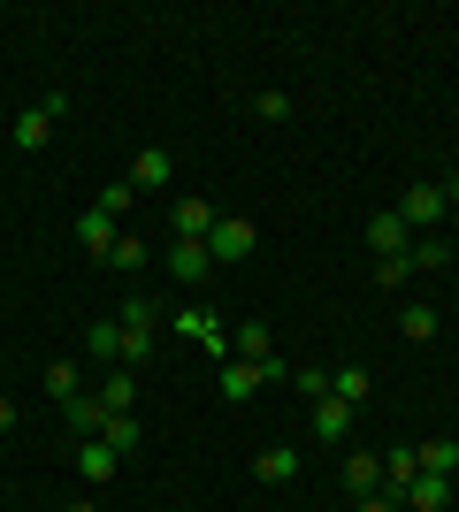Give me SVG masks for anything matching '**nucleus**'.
Returning a JSON list of instances; mask_svg holds the SVG:
<instances>
[{"instance_id": "29", "label": "nucleus", "mask_w": 459, "mask_h": 512, "mask_svg": "<svg viewBox=\"0 0 459 512\" xmlns=\"http://www.w3.org/2000/svg\"><path fill=\"white\" fill-rule=\"evenodd\" d=\"M291 390H299V398H329V375H322V367H299V375H291Z\"/></svg>"}, {"instance_id": "35", "label": "nucleus", "mask_w": 459, "mask_h": 512, "mask_svg": "<svg viewBox=\"0 0 459 512\" xmlns=\"http://www.w3.org/2000/svg\"><path fill=\"white\" fill-rule=\"evenodd\" d=\"M437 192H444V207H459V169H452V176H444Z\"/></svg>"}, {"instance_id": "6", "label": "nucleus", "mask_w": 459, "mask_h": 512, "mask_svg": "<svg viewBox=\"0 0 459 512\" xmlns=\"http://www.w3.org/2000/svg\"><path fill=\"white\" fill-rule=\"evenodd\" d=\"M452 505V474H414L406 482V512H444Z\"/></svg>"}, {"instance_id": "7", "label": "nucleus", "mask_w": 459, "mask_h": 512, "mask_svg": "<svg viewBox=\"0 0 459 512\" xmlns=\"http://www.w3.org/2000/svg\"><path fill=\"white\" fill-rule=\"evenodd\" d=\"M230 360H276V337H268V321H245V329H230Z\"/></svg>"}, {"instance_id": "15", "label": "nucleus", "mask_w": 459, "mask_h": 512, "mask_svg": "<svg viewBox=\"0 0 459 512\" xmlns=\"http://www.w3.org/2000/svg\"><path fill=\"white\" fill-rule=\"evenodd\" d=\"M62 413H69V428H77V436H100V421H108V406H100L92 390H77V398H62Z\"/></svg>"}, {"instance_id": "8", "label": "nucleus", "mask_w": 459, "mask_h": 512, "mask_svg": "<svg viewBox=\"0 0 459 512\" xmlns=\"http://www.w3.org/2000/svg\"><path fill=\"white\" fill-rule=\"evenodd\" d=\"M169 184V146H138L131 161V192H161Z\"/></svg>"}, {"instance_id": "16", "label": "nucleus", "mask_w": 459, "mask_h": 512, "mask_svg": "<svg viewBox=\"0 0 459 512\" xmlns=\"http://www.w3.org/2000/svg\"><path fill=\"white\" fill-rule=\"evenodd\" d=\"M115 467H123V451H108V444H100V436H92V444L77 451V474H85V482H108Z\"/></svg>"}, {"instance_id": "21", "label": "nucleus", "mask_w": 459, "mask_h": 512, "mask_svg": "<svg viewBox=\"0 0 459 512\" xmlns=\"http://www.w3.org/2000/svg\"><path fill=\"white\" fill-rule=\"evenodd\" d=\"M414 474H421V451H391V459H383V490L406 497V482H414Z\"/></svg>"}, {"instance_id": "13", "label": "nucleus", "mask_w": 459, "mask_h": 512, "mask_svg": "<svg viewBox=\"0 0 459 512\" xmlns=\"http://www.w3.org/2000/svg\"><path fill=\"white\" fill-rule=\"evenodd\" d=\"M85 360H100V367L123 360V321H92L85 329Z\"/></svg>"}, {"instance_id": "11", "label": "nucleus", "mask_w": 459, "mask_h": 512, "mask_svg": "<svg viewBox=\"0 0 459 512\" xmlns=\"http://www.w3.org/2000/svg\"><path fill=\"white\" fill-rule=\"evenodd\" d=\"M314 436H322V444H345L352 436V406L345 398H314Z\"/></svg>"}, {"instance_id": "25", "label": "nucleus", "mask_w": 459, "mask_h": 512, "mask_svg": "<svg viewBox=\"0 0 459 512\" xmlns=\"http://www.w3.org/2000/svg\"><path fill=\"white\" fill-rule=\"evenodd\" d=\"M406 276H414V260L398 253V260H375V283H383V291H406Z\"/></svg>"}, {"instance_id": "12", "label": "nucleus", "mask_w": 459, "mask_h": 512, "mask_svg": "<svg viewBox=\"0 0 459 512\" xmlns=\"http://www.w3.org/2000/svg\"><path fill=\"white\" fill-rule=\"evenodd\" d=\"M222 214H215V199H176V237H207Z\"/></svg>"}, {"instance_id": "3", "label": "nucleus", "mask_w": 459, "mask_h": 512, "mask_svg": "<svg viewBox=\"0 0 459 512\" xmlns=\"http://www.w3.org/2000/svg\"><path fill=\"white\" fill-rule=\"evenodd\" d=\"M115 237H123V230H115L108 207H85V214H77V245H85L92 260H115Z\"/></svg>"}, {"instance_id": "10", "label": "nucleus", "mask_w": 459, "mask_h": 512, "mask_svg": "<svg viewBox=\"0 0 459 512\" xmlns=\"http://www.w3.org/2000/svg\"><path fill=\"white\" fill-rule=\"evenodd\" d=\"M368 245H375V260H398V253H406V222H398V207H383L368 222Z\"/></svg>"}, {"instance_id": "9", "label": "nucleus", "mask_w": 459, "mask_h": 512, "mask_svg": "<svg viewBox=\"0 0 459 512\" xmlns=\"http://www.w3.org/2000/svg\"><path fill=\"white\" fill-rule=\"evenodd\" d=\"M345 490L352 497H375V490H383V459H375V451H345Z\"/></svg>"}, {"instance_id": "5", "label": "nucleus", "mask_w": 459, "mask_h": 512, "mask_svg": "<svg viewBox=\"0 0 459 512\" xmlns=\"http://www.w3.org/2000/svg\"><path fill=\"white\" fill-rule=\"evenodd\" d=\"M207 268H215V260H207V237H176L169 245V276L176 283H199Z\"/></svg>"}, {"instance_id": "34", "label": "nucleus", "mask_w": 459, "mask_h": 512, "mask_svg": "<svg viewBox=\"0 0 459 512\" xmlns=\"http://www.w3.org/2000/svg\"><path fill=\"white\" fill-rule=\"evenodd\" d=\"M360 512H406V505H398L391 490H375V497H360Z\"/></svg>"}, {"instance_id": "17", "label": "nucleus", "mask_w": 459, "mask_h": 512, "mask_svg": "<svg viewBox=\"0 0 459 512\" xmlns=\"http://www.w3.org/2000/svg\"><path fill=\"white\" fill-rule=\"evenodd\" d=\"M253 474H261V482H299V451H291V444L261 451V459H253Z\"/></svg>"}, {"instance_id": "23", "label": "nucleus", "mask_w": 459, "mask_h": 512, "mask_svg": "<svg viewBox=\"0 0 459 512\" xmlns=\"http://www.w3.org/2000/svg\"><path fill=\"white\" fill-rule=\"evenodd\" d=\"M100 444L108 451H138V421L131 413H108V421H100Z\"/></svg>"}, {"instance_id": "18", "label": "nucleus", "mask_w": 459, "mask_h": 512, "mask_svg": "<svg viewBox=\"0 0 459 512\" xmlns=\"http://www.w3.org/2000/svg\"><path fill=\"white\" fill-rule=\"evenodd\" d=\"M46 130H54V115H46V107H23V115H16V146H23V153H39V146H46Z\"/></svg>"}, {"instance_id": "20", "label": "nucleus", "mask_w": 459, "mask_h": 512, "mask_svg": "<svg viewBox=\"0 0 459 512\" xmlns=\"http://www.w3.org/2000/svg\"><path fill=\"white\" fill-rule=\"evenodd\" d=\"M368 367H337V375H329V398H345V406H360V398H368Z\"/></svg>"}, {"instance_id": "4", "label": "nucleus", "mask_w": 459, "mask_h": 512, "mask_svg": "<svg viewBox=\"0 0 459 512\" xmlns=\"http://www.w3.org/2000/svg\"><path fill=\"white\" fill-rule=\"evenodd\" d=\"M444 214H452V207H444L437 184H414V192L398 199V222H406V230H421V222H444Z\"/></svg>"}, {"instance_id": "32", "label": "nucleus", "mask_w": 459, "mask_h": 512, "mask_svg": "<svg viewBox=\"0 0 459 512\" xmlns=\"http://www.w3.org/2000/svg\"><path fill=\"white\" fill-rule=\"evenodd\" d=\"M115 268H146V245H138V237H115Z\"/></svg>"}, {"instance_id": "1", "label": "nucleus", "mask_w": 459, "mask_h": 512, "mask_svg": "<svg viewBox=\"0 0 459 512\" xmlns=\"http://www.w3.org/2000/svg\"><path fill=\"white\" fill-rule=\"evenodd\" d=\"M253 245H261V230H253L245 214H222L215 230H207V260H215V268H238V260H253Z\"/></svg>"}, {"instance_id": "27", "label": "nucleus", "mask_w": 459, "mask_h": 512, "mask_svg": "<svg viewBox=\"0 0 459 512\" xmlns=\"http://www.w3.org/2000/svg\"><path fill=\"white\" fill-rule=\"evenodd\" d=\"M146 352H153V329H123V375H131Z\"/></svg>"}, {"instance_id": "30", "label": "nucleus", "mask_w": 459, "mask_h": 512, "mask_svg": "<svg viewBox=\"0 0 459 512\" xmlns=\"http://www.w3.org/2000/svg\"><path fill=\"white\" fill-rule=\"evenodd\" d=\"M253 107H261V123H284V115H291V92H261Z\"/></svg>"}, {"instance_id": "33", "label": "nucleus", "mask_w": 459, "mask_h": 512, "mask_svg": "<svg viewBox=\"0 0 459 512\" xmlns=\"http://www.w3.org/2000/svg\"><path fill=\"white\" fill-rule=\"evenodd\" d=\"M100 207H108L115 222H123V214H131V184H108V192H100Z\"/></svg>"}, {"instance_id": "26", "label": "nucleus", "mask_w": 459, "mask_h": 512, "mask_svg": "<svg viewBox=\"0 0 459 512\" xmlns=\"http://www.w3.org/2000/svg\"><path fill=\"white\" fill-rule=\"evenodd\" d=\"M406 260H414V268H444V260H452V245H444V237H421Z\"/></svg>"}, {"instance_id": "28", "label": "nucleus", "mask_w": 459, "mask_h": 512, "mask_svg": "<svg viewBox=\"0 0 459 512\" xmlns=\"http://www.w3.org/2000/svg\"><path fill=\"white\" fill-rule=\"evenodd\" d=\"M46 390H54V398H77V367L54 360V367H46Z\"/></svg>"}, {"instance_id": "31", "label": "nucleus", "mask_w": 459, "mask_h": 512, "mask_svg": "<svg viewBox=\"0 0 459 512\" xmlns=\"http://www.w3.org/2000/svg\"><path fill=\"white\" fill-rule=\"evenodd\" d=\"M115 321H123V329H153V299H131V306H123Z\"/></svg>"}, {"instance_id": "24", "label": "nucleus", "mask_w": 459, "mask_h": 512, "mask_svg": "<svg viewBox=\"0 0 459 512\" xmlns=\"http://www.w3.org/2000/svg\"><path fill=\"white\" fill-rule=\"evenodd\" d=\"M398 329H406V337H414V344H429V337H437V306H406V314H398Z\"/></svg>"}, {"instance_id": "36", "label": "nucleus", "mask_w": 459, "mask_h": 512, "mask_svg": "<svg viewBox=\"0 0 459 512\" xmlns=\"http://www.w3.org/2000/svg\"><path fill=\"white\" fill-rule=\"evenodd\" d=\"M0 428H16V398H0Z\"/></svg>"}, {"instance_id": "38", "label": "nucleus", "mask_w": 459, "mask_h": 512, "mask_svg": "<svg viewBox=\"0 0 459 512\" xmlns=\"http://www.w3.org/2000/svg\"><path fill=\"white\" fill-rule=\"evenodd\" d=\"M452 230H459V207H452Z\"/></svg>"}, {"instance_id": "2", "label": "nucleus", "mask_w": 459, "mask_h": 512, "mask_svg": "<svg viewBox=\"0 0 459 512\" xmlns=\"http://www.w3.org/2000/svg\"><path fill=\"white\" fill-rule=\"evenodd\" d=\"M169 329H176V337H192L199 352H215V360H230V337H222V321L207 314V306H184V314H176Z\"/></svg>"}, {"instance_id": "14", "label": "nucleus", "mask_w": 459, "mask_h": 512, "mask_svg": "<svg viewBox=\"0 0 459 512\" xmlns=\"http://www.w3.org/2000/svg\"><path fill=\"white\" fill-rule=\"evenodd\" d=\"M253 390H261V367L253 360H222V398H230V406H245Z\"/></svg>"}, {"instance_id": "37", "label": "nucleus", "mask_w": 459, "mask_h": 512, "mask_svg": "<svg viewBox=\"0 0 459 512\" xmlns=\"http://www.w3.org/2000/svg\"><path fill=\"white\" fill-rule=\"evenodd\" d=\"M62 512H100V505H92V497H77V505H62Z\"/></svg>"}, {"instance_id": "19", "label": "nucleus", "mask_w": 459, "mask_h": 512, "mask_svg": "<svg viewBox=\"0 0 459 512\" xmlns=\"http://www.w3.org/2000/svg\"><path fill=\"white\" fill-rule=\"evenodd\" d=\"M459 467V436H429L421 444V474H452Z\"/></svg>"}, {"instance_id": "22", "label": "nucleus", "mask_w": 459, "mask_h": 512, "mask_svg": "<svg viewBox=\"0 0 459 512\" xmlns=\"http://www.w3.org/2000/svg\"><path fill=\"white\" fill-rule=\"evenodd\" d=\"M92 398H100V406H108V413H131L138 383H131V375H123V367H115V375H108V383H100V390H92Z\"/></svg>"}]
</instances>
